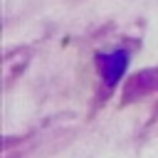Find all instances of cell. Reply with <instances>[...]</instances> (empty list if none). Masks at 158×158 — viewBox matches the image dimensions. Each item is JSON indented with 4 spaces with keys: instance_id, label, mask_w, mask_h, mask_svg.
<instances>
[{
    "instance_id": "6da1fadb",
    "label": "cell",
    "mask_w": 158,
    "mask_h": 158,
    "mask_svg": "<svg viewBox=\"0 0 158 158\" xmlns=\"http://www.w3.org/2000/svg\"><path fill=\"white\" fill-rule=\"evenodd\" d=\"M126 54L123 52H114V54H106V57H101V72H104V77H106V81L109 84H114L121 74H123V69H126Z\"/></svg>"
}]
</instances>
